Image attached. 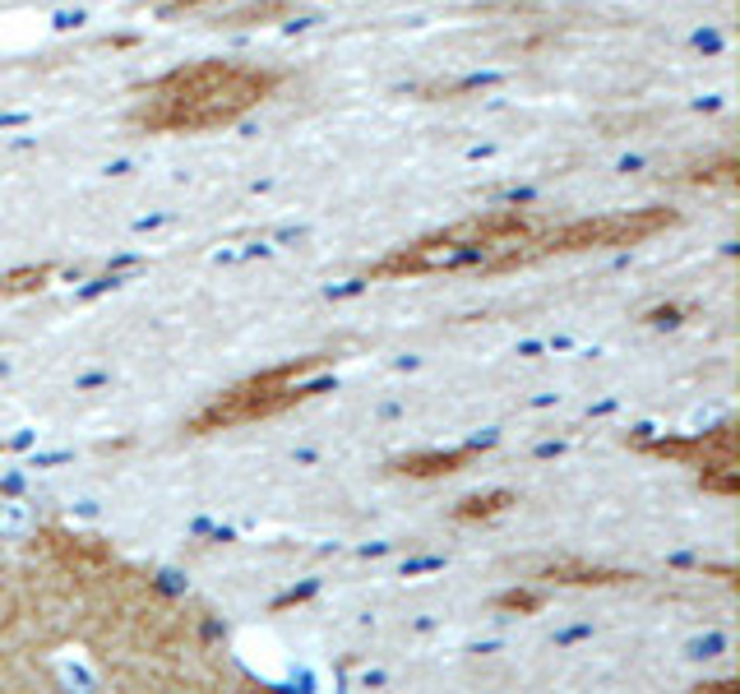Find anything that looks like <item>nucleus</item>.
Segmentation results:
<instances>
[{
  "label": "nucleus",
  "instance_id": "nucleus-1",
  "mask_svg": "<svg viewBox=\"0 0 740 694\" xmlns=\"http://www.w3.org/2000/svg\"><path fill=\"white\" fill-rule=\"evenodd\" d=\"M29 519H33V514H29V509H23L19 500H10V505H0V528H6V532H23V528H29Z\"/></svg>",
  "mask_w": 740,
  "mask_h": 694
}]
</instances>
